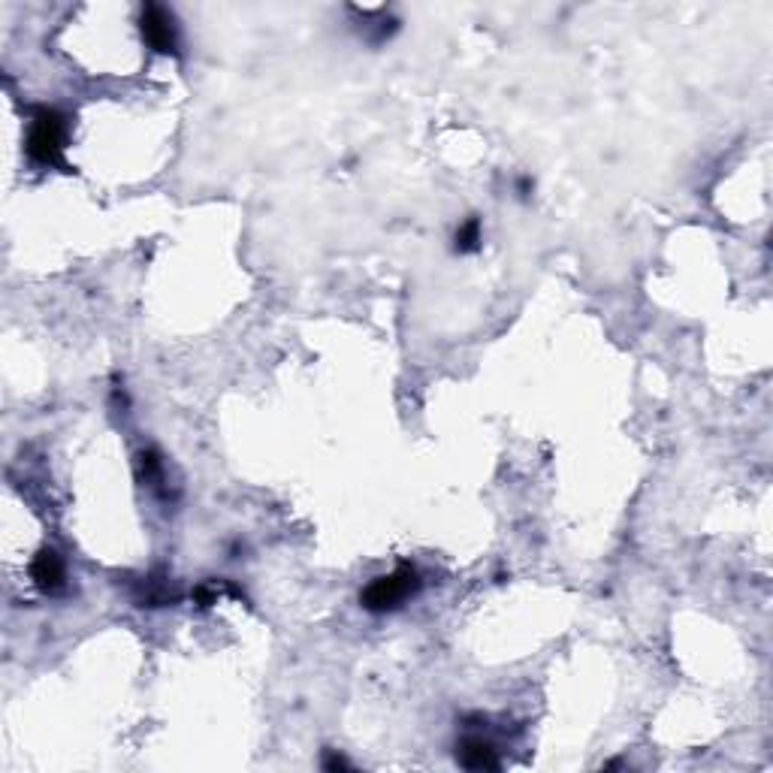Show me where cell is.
Masks as SVG:
<instances>
[{"label": "cell", "instance_id": "obj_9", "mask_svg": "<svg viewBox=\"0 0 773 773\" xmlns=\"http://www.w3.org/2000/svg\"><path fill=\"white\" fill-rule=\"evenodd\" d=\"M532 191H535V182H532L529 176H520V179H517V194H520L523 200H529Z\"/></svg>", "mask_w": 773, "mask_h": 773}, {"label": "cell", "instance_id": "obj_6", "mask_svg": "<svg viewBox=\"0 0 773 773\" xmlns=\"http://www.w3.org/2000/svg\"><path fill=\"white\" fill-rule=\"evenodd\" d=\"M481 242H484V233H481V218L478 215L466 218L453 233V251L456 254H475L481 248Z\"/></svg>", "mask_w": 773, "mask_h": 773}, {"label": "cell", "instance_id": "obj_8", "mask_svg": "<svg viewBox=\"0 0 773 773\" xmlns=\"http://www.w3.org/2000/svg\"><path fill=\"white\" fill-rule=\"evenodd\" d=\"M321 764H324V770H351V761L345 755H339L336 749H327Z\"/></svg>", "mask_w": 773, "mask_h": 773}, {"label": "cell", "instance_id": "obj_4", "mask_svg": "<svg viewBox=\"0 0 773 773\" xmlns=\"http://www.w3.org/2000/svg\"><path fill=\"white\" fill-rule=\"evenodd\" d=\"M31 580L40 592L46 595H58L67 586V568L64 559L58 556V550L43 547L34 559H31Z\"/></svg>", "mask_w": 773, "mask_h": 773}, {"label": "cell", "instance_id": "obj_2", "mask_svg": "<svg viewBox=\"0 0 773 773\" xmlns=\"http://www.w3.org/2000/svg\"><path fill=\"white\" fill-rule=\"evenodd\" d=\"M420 592V574L414 565L402 562L396 571L375 577L363 592H360V604L369 613H393L399 610L408 598H414Z\"/></svg>", "mask_w": 773, "mask_h": 773}, {"label": "cell", "instance_id": "obj_5", "mask_svg": "<svg viewBox=\"0 0 773 773\" xmlns=\"http://www.w3.org/2000/svg\"><path fill=\"white\" fill-rule=\"evenodd\" d=\"M456 761L466 770H499L502 767L496 746L478 734H469L456 743Z\"/></svg>", "mask_w": 773, "mask_h": 773}, {"label": "cell", "instance_id": "obj_7", "mask_svg": "<svg viewBox=\"0 0 773 773\" xmlns=\"http://www.w3.org/2000/svg\"><path fill=\"white\" fill-rule=\"evenodd\" d=\"M139 472H142V478L154 487V481H161V475H164V462H161V453L154 450V447H148V450H142L139 453Z\"/></svg>", "mask_w": 773, "mask_h": 773}, {"label": "cell", "instance_id": "obj_1", "mask_svg": "<svg viewBox=\"0 0 773 773\" xmlns=\"http://www.w3.org/2000/svg\"><path fill=\"white\" fill-rule=\"evenodd\" d=\"M64 148H67V115L55 106L34 109L28 121L25 151L37 167H64Z\"/></svg>", "mask_w": 773, "mask_h": 773}, {"label": "cell", "instance_id": "obj_3", "mask_svg": "<svg viewBox=\"0 0 773 773\" xmlns=\"http://www.w3.org/2000/svg\"><path fill=\"white\" fill-rule=\"evenodd\" d=\"M139 31L148 49H154L158 55H179V28L167 7L145 4L139 13Z\"/></svg>", "mask_w": 773, "mask_h": 773}]
</instances>
